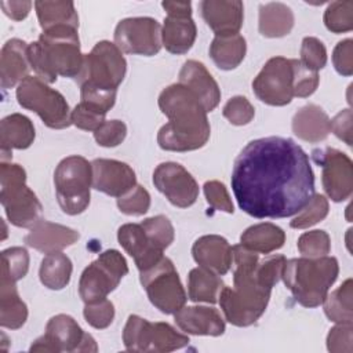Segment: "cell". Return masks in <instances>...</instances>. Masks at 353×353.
<instances>
[{"mask_svg":"<svg viewBox=\"0 0 353 353\" xmlns=\"http://www.w3.org/2000/svg\"><path fill=\"white\" fill-rule=\"evenodd\" d=\"M17 99L22 108L37 113L50 128L62 130L72 124V112L63 95L37 76H28L18 84Z\"/></svg>","mask_w":353,"mask_h":353,"instance_id":"9","label":"cell"},{"mask_svg":"<svg viewBox=\"0 0 353 353\" xmlns=\"http://www.w3.org/2000/svg\"><path fill=\"white\" fill-rule=\"evenodd\" d=\"M223 287V281L218 274L204 268H194L189 273L188 295L193 302L215 303Z\"/></svg>","mask_w":353,"mask_h":353,"instance_id":"35","label":"cell"},{"mask_svg":"<svg viewBox=\"0 0 353 353\" xmlns=\"http://www.w3.org/2000/svg\"><path fill=\"white\" fill-rule=\"evenodd\" d=\"M176 325L186 334L219 336L225 332L221 313L207 306H183L174 313Z\"/></svg>","mask_w":353,"mask_h":353,"instance_id":"24","label":"cell"},{"mask_svg":"<svg viewBox=\"0 0 353 353\" xmlns=\"http://www.w3.org/2000/svg\"><path fill=\"white\" fill-rule=\"evenodd\" d=\"M95 339L84 332L77 321L68 314L51 317L46 325L43 336L37 338L30 352H97Z\"/></svg>","mask_w":353,"mask_h":353,"instance_id":"13","label":"cell"},{"mask_svg":"<svg viewBox=\"0 0 353 353\" xmlns=\"http://www.w3.org/2000/svg\"><path fill=\"white\" fill-rule=\"evenodd\" d=\"M34 8L43 32L58 26L79 28V17L72 1H34Z\"/></svg>","mask_w":353,"mask_h":353,"instance_id":"33","label":"cell"},{"mask_svg":"<svg viewBox=\"0 0 353 353\" xmlns=\"http://www.w3.org/2000/svg\"><path fill=\"white\" fill-rule=\"evenodd\" d=\"M192 254L200 268L218 276L226 274L232 268V247L226 239L218 234L199 237L192 247Z\"/></svg>","mask_w":353,"mask_h":353,"instance_id":"22","label":"cell"},{"mask_svg":"<svg viewBox=\"0 0 353 353\" xmlns=\"http://www.w3.org/2000/svg\"><path fill=\"white\" fill-rule=\"evenodd\" d=\"M29 254L22 247H11L1 252V279L17 283L26 276Z\"/></svg>","mask_w":353,"mask_h":353,"instance_id":"37","label":"cell"},{"mask_svg":"<svg viewBox=\"0 0 353 353\" xmlns=\"http://www.w3.org/2000/svg\"><path fill=\"white\" fill-rule=\"evenodd\" d=\"M159 106L168 117L157 134L161 149L189 152L207 143L211 132L207 112L189 88L181 83L165 87L159 97Z\"/></svg>","mask_w":353,"mask_h":353,"instance_id":"2","label":"cell"},{"mask_svg":"<svg viewBox=\"0 0 353 353\" xmlns=\"http://www.w3.org/2000/svg\"><path fill=\"white\" fill-rule=\"evenodd\" d=\"M72 261L68 255L61 251L47 254L39 269V277L44 287L50 290H62L65 288L72 276Z\"/></svg>","mask_w":353,"mask_h":353,"instance_id":"34","label":"cell"},{"mask_svg":"<svg viewBox=\"0 0 353 353\" xmlns=\"http://www.w3.org/2000/svg\"><path fill=\"white\" fill-rule=\"evenodd\" d=\"M245 51V39L239 33L229 36H215L210 46V57L222 70H232L237 68L243 62Z\"/></svg>","mask_w":353,"mask_h":353,"instance_id":"32","label":"cell"},{"mask_svg":"<svg viewBox=\"0 0 353 353\" xmlns=\"http://www.w3.org/2000/svg\"><path fill=\"white\" fill-rule=\"evenodd\" d=\"M153 183L171 204L179 208L190 207L199 197L196 179L178 163L159 164L153 172Z\"/></svg>","mask_w":353,"mask_h":353,"instance_id":"17","label":"cell"},{"mask_svg":"<svg viewBox=\"0 0 353 353\" xmlns=\"http://www.w3.org/2000/svg\"><path fill=\"white\" fill-rule=\"evenodd\" d=\"M117 239L127 254L134 258L139 273L150 269L164 256L163 250L157 248L149 240L141 223H125L120 226Z\"/></svg>","mask_w":353,"mask_h":353,"instance_id":"20","label":"cell"},{"mask_svg":"<svg viewBox=\"0 0 353 353\" xmlns=\"http://www.w3.org/2000/svg\"><path fill=\"white\" fill-rule=\"evenodd\" d=\"M292 131L302 141L316 143L328 137L331 132V121L320 106L309 103L295 113L292 119Z\"/></svg>","mask_w":353,"mask_h":353,"instance_id":"27","label":"cell"},{"mask_svg":"<svg viewBox=\"0 0 353 353\" xmlns=\"http://www.w3.org/2000/svg\"><path fill=\"white\" fill-rule=\"evenodd\" d=\"M54 183L58 204L68 215L81 214L90 204L92 168L81 156L65 157L55 168Z\"/></svg>","mask_w":353,"mask_h":353,"instance_id":"8","label":"cell"},{"mask_svg":"<svg viewBox=\"0 0 353 353\" xmlns=\"http://www.w3.org/2000/svg\"><path fill=\"white\" fill-rule=\"evenodd\" d=\"M161 6L167 11L168 17H181V18L192 17L190 1H163Z\"/></svg>","mask_w":353,"mask_h":353,"instance_id":"55","label":"cell"},{"mask_svg":"<svg viewBox=\"0 0 353 353\" xmlns=\"http://www.w3.org/2000/svg\"><path fill=\"white\" fill-rule=\"evenodd\" d=\"M79 237V232L72 228L41 219L25 236V243L40 252L51 254L74 244Z\"/></svg>","mask_w":353,"mask_h":353,"instance_id":"23","label":"cell"},{"mask_svg":"<svg viewBox=\"0 0 353 353\" xmlns=\"http://www.w3.org/2000/svg\"><path fill=\"white\" fill-rule=\"evenodd\" d=\"M105 116H106V113L102 112L101 109H98L90 103L80 102L72 110L70 121L73 125H76L80 130L97 131L106 121Z\"/></svg>","mask_w":353,"mask_h":353,"instance_id":"44","label":"cell"},{"mask_svg":"<svg viewBox=\"0 0 353 353\" xmlns=\"http://www.w3.org/2000/svg\"><path fill=\"white\" fill-rule=\"evenodd\" d=\"M204 194L207 199V203L218 210L228 214H233V203L230 200V196L225 188L223 183L218 181H208L204 183Z\"/></svg>","mask_w":353,"mask_h":353,"instance_id":"50","label":"cell"},{"mask_svg":"<svg viewBox=\"0 0 353 353\" xmlns=\"http://www.w3.org/2000/svg\"><path fill=\"white\" fill-rule=\"evenodd\" d=\"M139 274L149 301L161 313L174 314L185 306L188 296L170 258L163 256L154 266Z\"/></svg>","mask_w":353,"mask_h":353,"instance_id":"11","label":"cell"},{"mask_svg":"<svg viewBox=\"0 0 353 353\" xmlns=\"http://www.w3.org/2000/svg\"><path fill=\"white\" fill-rule=\"evenodd\" d=\"M294 28V14L283 3H268L259 7V33L265 37H283Z\"/></svg>","mask_w":353,"mask_h":353,"instance_id":"31","label":"cell"},{"mask_svg":"<svg viewBox=\"0 0 353 353\" xmlns=\"http://www.w3.org/2000/svg\"><path fill=\"white\" fill-rule=\"evenodd\" d=\"M0 186V201L12 225L33 228L41 221L43 207L33 190L26 186V172L19 164L1 161Z\"/></svg>","mask_w":353,"mask_h":353,"instance_id":"6","label":"cell"},{"mask_svg":"<svg viewBox=\"0 0 353 353\" xmlns=\"http://www.w3.org/2000/svg\"><path fill=\"white\" fill-rule=\"evenodd\" d=\"M32 1L29 0H22V1H1L0 6L7 17H10L14 21H22L28 17L30 8H32Z\"/></svg>","mask_w":353,"mask_h":353,"instance_id":"54","label":"cell"},{"mask_svg":"<svg viewBox=\"0 0 353 353\" xmlns=\"http://www.w3.org/2000/svg\"><path fill=\"white\" fill-rule=\"evenodd\" d=\"M123 342L130 352H172L189 343V338L168 323H150L131 314L123 330Z\"/></svg>","mask_w":353,"mask_h":353,"instance_id":"10","label":"cell"},{"mask_svg":"<svg viewBox=\"0 0 353 353\" xmlns=\"http://www.w3.org/2000/svg\"><path fill=\"white\" fill-rule=\"evenodd\" d=\"M127 70V62L120 48L110 41H99L84 55L83 68L77 76L80 88L102 92H117Z\"/></svg>","mask_w":353,"mask_h":353,"instance_id":"7","label":"cell"},{"mask_svg":"<svg viewBox=\"0 0 353 353\" xmlns=\"http://www.w3.org/2000/svg\"><path fill=\"white\" fill-rule=\"evenodd\" d=\"M149 240L160 250H165L174 241V226L164 215H156L146 218L141 222Z\"/></svg>","mask_w":353,"mask_h":353,"instance_id":"39","label":"cell"},{"mask_svg":"<svg viewBox=\"0 0 353 353\" xmlns=\"http://www.w3.org/2000/svg\"><path fill=\"white\" fill-rule=\"evenodd\" d=\"M301 63L313 72H317L325 66L327 50L319 39L307 36L302 40Z\"/></svg>","mask_w":353,"mask_h":353,"instance_id":"46","label":"cell"},{"mask_svg":"<svg viewBox=\"0 0 353 353\" xmlns=\"http://www.w3.org/2000/svg\"><path fill=\"white\" fill-rule=\"evenodd\" d=\"M332 63L335 70L342 76L353 73V40L346 39L339 41L332 52Z\"/></svg>","mask_w":353,"mask_h":353,"instance_id":"52","label":"cell"},{"mask_svg":"<svg viewBox=\"0 0 353 353\" xmlns=\"http://www.w3.org/2000/svg\"><path fill=\"white\" fill-rule=\"evenodd\" d=\"M85 321L97 328V330H103L109 327L114 319V306L109 299H101L97 302L85 303L84 310H83Z\"/></svg>","mask_w":353,"mask_h":353,"instance_id":"45","label":"cell"},{"mask_svg":"<svg viewBox=\"0 0 353 353\" xmlns=\"http://www.w3.org/2000/svg\"><path fill=\"white\" fill-rule=\"evenodd\" d=\"M324 23L332 33H345L353 29V1H332L324 12Z\"/></svg>","mask_w":353,"mask_h":353,"instance_id":"38","label":"cell"},{"mask_svg":"<svg viewBox=\"0 0 353 353\" xmlns=\"http://www.w3.org/2000/svg\"><path fill=\"white\" fill-rule=\"evenodd\" d=\"M28 55L36 76L46 83H54L58 76L77 77L84 59L77 29L72 26L44 30L37 41L28 46Z\"/></svg>","mask_w":353,"mask_h":353,"instance_id":"4","label":"cell"},{"mask_svg":"<svg viewBox=\"0 0 353 353\" xmlns=\"http://www.w3.org/2000/svg\"><path fill=\"white\" fill-rule=\"evenodd\" d=\"M196 23L190 18L168 17L161 28V41L165 50L171 54H186L196 40Z\"/></svg>","mask_w":353,"mask_h":353,"instance_id":"28","label":"cell"},{"mask_svg":"<svg viewBox=\"0 0 353 353\" xmlns=\"http://www.w3.org/2000/svg\"><path fill=\"white\" fill-rule=\"evenodd\" d=\"M92 188L112 197H121L137 185L134 170L119 160L95 159L91 163Z\"/></svg>","mask_w":353,"mask_h":353,"instance_id":"18","label":"cell"},{"mask_svg":"<svg viewBox=\"0 0 353 353\" xmlns=\"http://www.w3.org/2000/svg\"><path fill=\"white\" fill-rule=\"evenodd\" d=\"M319 85V74L305 68L301 61L295 59V77H294V97H310Z\"/></svg>","mask_w":353,"mask_h":353,"instance_id":"49","label":"cell"},{"mask_svg":"<svg viewBox=\"0 0 353 353\" xmlns=\"http://www.w3.org/2000/svg\"><path fill=\"white\" fill-rule=\"evenodd\" d=\"M314 161L321 165L323 188L332 201H345L353 192V164L341 150L334 148L314 149Z\"/></svg>","mask_w":353,"mask_h":353,"instance_id":"16","label":"cell"},{"mask_svg":"<svg viewBox=\"0 0 353 353\" xmlns=\"http://www.w3.org/2000/svg\"><path fill=\"white\" fill-rule=\"evenodd\" d=\"M28 46L19 39H11L3 46L0 57V80L3 88H11L29 76L32 66Z\"/></svg>","mask_w":353,"mask_h":353,"instance_id":"25","label":"cell"},{"mask_svg":"<svg viewBox=\"0 0 353 353\" xmlns=\"http://www.w3.org/2000/svg\"><path fill=\"white\" fill-rule=\"evenodd\" d=\"M34 127L30 119L21 113L6 116L0 123L1 161L10 159L12 149H28L34 141Z\"/></svg>","mask_w":353,"mask_h":353,"instance_id":"26","label":"cell"},{"mask_svg":"<svg viewBox=\"0 0 353 353\" xmlns=\"http://www.w3.org/2000/svg\"><path fill=\"white\" fill-rule=\"evenodd\" d=\"M179 83L197 97L205 112H211L218 106L221 90L201 62L194 59L186 61L179 70Z\"/></svg>","mask_w":353,"mask_h":353,"instance_id":"21","label":"cell"},{"mask_svg":"<svg viewBox=\"0 0 353 353\" xmlns=\"http://www.w3.org/2000/svg\"><path fill=\"white\" fill-rule=\"evenodd\" d=\"M328 215V200L323 194H314L307 205L290 222L294 229H306L323 221Z\"/></svg>","mask_w":353,"mask_h":353,"instance_id":"40","label":"cell"},{"mask_svg":"<svg viewBox=\"0 0 353 353\" xmlns=\"http://www.w3.org/2000/svg\"><path fill=\"white\" fill-rule=\"evenodd\" d=\"M230 182L239 207L254 218L292 216L314 196L307 154L283 137L248 142L234 160Z\"/></svg>","mask_w":353,"mask_h":353,"instance_id":"1","label":"cell"},{"mask_svg":"<svg viewBox=\"0 0 353 353\" xmlns=\"http://www.w3.org/2000/svg\"><path fill=\"white\" fill-rule=\"evenodd\" d=\"M331 121V131L346 145H352V110H341Z\"/></svg>","mask_w":353,"mask_h":353,"instance_id":"53","label":"cell"},{"mask_svg":"<svg viewBox=\"0 0 353 353\" xmlns=\"http://www.w3.org/2000/svg\"><path fill=\"white\" fill-rule=\"evenodd\" d=\"M325 316L336 324H352V279H347L341 287L325 296L324 302Z\"/></svg>","mask_w":353,"mask_h":353,"instance_id":"36","label":"cell"},{"mask_svg":"<svg viewBox=\"0 0 353 353\" xmlns=\"http://www.w3.org/2000/svg\"><path fill=\"white\" fill-rule=\"evenodd\" d=\"M339 273L334 256L292 258L285 261L281 279L295 301L305 307L320 306Z\"/></svg>","mask_w":353,"mask_h":353,"instance_id":"5","label":"cell"},{"mask_svg":"<svg viewBox=\"0 0 353 353\" xmlns=\"http://www.w3.org/2000/svg\"><path fill=\"white\" fill-rule=\"evenodd\" d=\"M28 319V307L21 299L14 281L0 279V324L4 328L18 330Z\"/></svg>","mask_w":353,"mask_h":353,"instance_id":"30","label":"cell"},{"mask_svg":"<svg viewBox=\"0 0 353 353\" xmlns=\"http://www.w3.org/2000/svg\"><path fill=\"white\" fill-rule=\"evenodd\" d=\"M127 135V125L121 120L105 121L97 131L94 138L98 145L105 148H114L120 145Z\"/></svg>","mask_w":353,"mask_h":353,"instance_id":"48","label":"cell"},{"mask_svg":"<svg viewBox=\"0 0 353 353\" xmlns=\"http://www.w3.org/2000/svg\"><path fill=\"white\" fill-rule=\"evenodd\" d=\"M222 114L233 125H245L254 119L255 109L245 97L237 95L225 103Z\"/></svg>","mask_w":353,"mask_h":353,"instance_id":"47","label":"cell"},{"mask_svg":"<svg viewBox=\"0 0 353 353\" xmlns=\"http://www.w3.org/2000/svg\"><path fill=\"white\" fill-rule=\"evenodd\" d=\"M233 288L223 287L219 294V305L225 319L237 327L254 324L266 310L270 299V288L259 284L254 276L259 261L256 252L241 244L232 247Z\"/></svg>","mask_w":353,"mask_h":353,"instance_id":"3","label":"cell"},{"mask_svg":"<svg viewBox=\"0 0 353 353\" xmlns=\"http://www.w3.org/2000/svg\"><path fill=\"white\" fill-rule=\"evenodd\" d=\"M298 250L306 258L325 256L331 251V240L324 230H310L298 239Z\"/></svg>","mask_w":353,"mask_h":353,"instance_id":"41","label":"cell"},{"mask_svg":"<svg viewBox=\"0 0 353 353\" xmlns=\"http://www.w3.org/2000/svg\"><path fill=\"white\" fill-rule=\"evenodd\" d=\"M284 241L285 233L283 229L269 222L250 226L240 236L241 245L259 254H270L281 248Z\"/></svg>","mask_w":353,"mask_h":353,"instance_id":"29","label":"cell"},{"mask_svg":"<svg viewBox=\"0 0 353 353\" xmlns=\"http://www.w3.org/2000/svg\"><path fill=\"white\" fill-rule=\"evenodd\" d=\"M201 17L215 36L237 34L244 19V7L239 0H204L200 3Z\"/></svg>","mask_w":353,"mask_h":353,"instance_id":"19","label":"cell"},{"mask_svg":"<svg viewBox=\"0 0 353 353\" xmlns=\"http://www.w3.org/2000/svg\"><path fill=\"white\" fill-rule=\"evenodd\" d=\"M127 273V261L117 250L103 251L83 270L79 281L80 298L84 303L105 299Z\"/></svg>","mask_w":353,"mask_h":353,"instance_id":"12","label":"cell"},{"mask_svg":"<svg viewBox=\"0 0 353 353\" xmlns=\"http://www.w3.org/2000/svg\"><path fill=\"white\" fill-rule=\"evenodd\" d=\"M114 44L125 54L152 57L163 46L161 26L149 17L125 18L114 29Z\"/></svg>","mask_w":353,"mask_h":353,"instance_id":"15","label":"cell"},{"mask_svg":"<svg viewBox=\"0 0 353 353\" xmlns=\"http://www.w3.org/2000/svg\"><path fill=\"white\" fill-rule=\"evenodd\" d=\"M352 324H336L327 336V349L332 353L352 352Z\"/></svg>","mask_w":353,"mask_h":353,"instance_id":"51","label":"cell"},{"mask_svg":"<svg viewBox=\"0 0 353 353\" xmlns=\"http://www.w3.org/2000/svg\"><path fill=\"white\" fill-rule=\"evenodd\" d=\"M295 59L270 58L252 81L258 99L272 106H284L294 98Z\"/></svg>","mask_w":353,"mask_h":353,"instance_id":"14","label":"cell"},{"mask_svg":"<svg viewBox=\"0 0 353 353\" xmlns=\"http://www.w3.org/2000/svg\"><path fill=\"white\" fill-rule=\"evenodd\" d=\"M285 261H287L285 256L280 254L270 255L262 261L259 259L254 270V276L256 281L263 287L272 290L277 284V281L281 279Z\"/></svg>","mask_w":353,"mask_h":353,"instance_id":"42","label":"cell"},{"mask_svg":"<svg viewBox=\"0 0 353 353\" xmlns=\"http://www.w3.org/2000/svg\"><path fill=\"white\" fill-rule=\"evenodd\" d=\"M117 207L125 215H143L150 207V194L143 186L135 185L130 192L117 199Z\"/></svg>","mask_w":353,"mask_h":353,"instance_id":"43","label":"cell"}]
</instances>
